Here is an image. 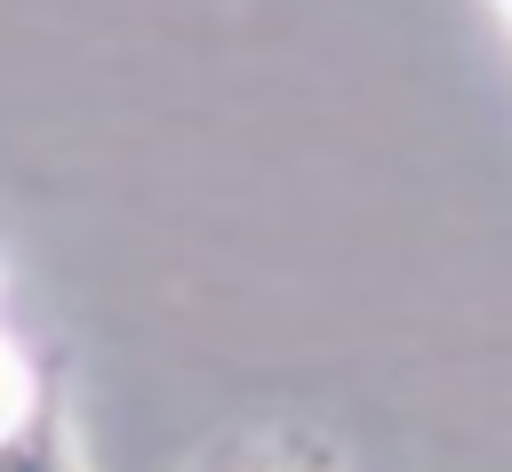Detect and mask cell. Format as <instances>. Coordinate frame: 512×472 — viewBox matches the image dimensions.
Instances as JSON below:
<instances>
[{"mask_svg":"<svg viewBox=\"0 0 512 472\" xmlns=\"http://www.w3.org/2000/svg\"><path fill=\"white\" fill-rule=\"evenodd\" d=\"M0 472H88L80 440H72V400H64V368L56 360H40L24 408L0 416Z\"/></svg>","mask_w":512,"mask_h":472,"instance_id":"cell-1","label":"cell"},{"mask_svg":"<svg viewBox=\"0 0 512 472\" xmlns=\"http://www.w3.org/2000/svg\"><path fill=\"white\" fill-rule=\"evenodd\" d=\"M224 472H320V464H304L296 448H248V456H232Z\"/></svg>","mask_w":512,"mask_h":472,"instance_id":"cell-2","label":"cell"},{"mask_svg":"<svg viewBox=\"0 0 512 472\" xmlns=\"http://www.w3.org/2000/svg\"><path fill=\"white\" fill-rule=\"evenodd\" d=\"M496 8H504V16H512V0H496Z\"/></svg>","mask_w":512,"mask_h":472,"instance_id":"cell-3","label":"cell"}]
</instances>
